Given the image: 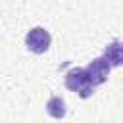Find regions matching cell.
<instances>
[{"instance_id": "obj_1", "label": "cell", "mask_w": 123, "mask_h": 123, "mask_svg": "<svg viewBox=\"0 0 123 123\" xmlns=\"http://www.w3.org/2000/svg\"><path fill=\"white\" fill-rule=\"evenodd\" d=\"M63 81H65V88L71 92H77L79 98H90L94 92V86L88 83L85 67H71L65 73Z\"/></svg>"}, {"instance_id": "obj_2", "label": "cell", "mask_w": 123, "mask_h": 123, "mask_svg": "<svg viewBox=\"0 0 123 123\" xmlns=\"http://www.w3.org/2000/svg\"><path fill=\"white\" fill-rule=\"evenodd\" d=\"M85 71H86L88 83L96 88V86H100V85H104V83L108 81L110 71H111V65L108 63V60H106L104 56H98V58H94V60L85 67Z\"/></svg>"}, {"instance_id": "obj_3", "label": "cell", "mask_w": 123, "mask_h": 123, "mask_svg": "<svg viewBox=\"0 0 123 123\" xmlns=\"http://www.w3.org/2000/svg\"><path fill=\"white\" fill-rule=\"evenodd\" d=\"M25 44L33 54H44L52 44V37L44 27H33L25 35Z\"/></svg>"}, {"instance_id": "obj_4", "label": "cell", "mask_w": 123, "mask_h": 123, "mask_svg": "<svg viewBox=\"0 0 123 123\" xmlns=\"http://www.w3.org/2000/svg\"><path fill=\"white\" fill-rule=\"evenodd\" d=\"M102 56L108 60V63L111 67H119L123 63V46H121V42L119 40H113L111 44H108Z\"/></svg>"}, {"instance_id": "obj_5", "label": "cell", "mask_w": 123, "mask_h": 123, "mask_svg": "<svg viewBox=\"0 0 123 123\" xmlns=\"http://www.w3.org/2000/svg\"><path fill=\"white\" fill-rule=\"evenodd\" d=\"M46 111H48V115H52L54 119L65 117V113H67L65 100H63L62 96H52V98L46 102Z\"/></svg>"}]
</instances>
